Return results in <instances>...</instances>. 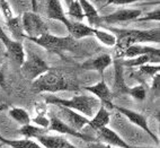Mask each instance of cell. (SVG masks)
<instances>
[{"mask_svg":"<svg viewBox=\"0 0 160 148\" xmlns=\"http://www.w3.org/2000/svg\"><path fill=\"white\" fill-rule=\"evenodd\" d=\"M111 33L116 36V45L121 53L133 44L142 43H159L160 29L159 27L152 29H125L116 27H107Z\"/></svg>","mask_w":160,"mask_h":148,"instance_id":"6da1fadb","label":"cell"},{"mask_svg":"<svg viewBox=\"0 0 160 148\" xmlns=\"http://www.w3.org/2000/svg\"><path fill=\"white\" fill-rule=\"evenodd\" d=\"M45 103L50 105H61L66 106L82 114L88 119H92L95 113L100 108V102L92 95H76L71 98H60L54 95H48L45 96Z\"/></svg>","mask_w":160,"mask_h":148,"instance_id":"7a4b0ae2","label":"cell"},{"mask_svg":"<svg viewBox=\"0 0 160 148\" xmlns=\"http://www.w3.org/2000/svg\"><path fill=\"white\" fill-rule=\"evenodd\" d=\"M73 89V86L64 77V75L58 69L50 68L32 82V92L38 93H58L62 91Z\"/></svg>","mask_w":160,"mask_h":148,"instance_id":"3957f363","label":"cell"},{"mask_svg":"<svg viewBox=\"0 0 160 148\" xmlns=\"http://www.w3.org/2000/svg\"><path fill=\"white\" fill-rule=\"evenodd\" d=\"M29 41L42 46L51 53L62 56L64 52H73L77 49V41L71 36H57L50 34L49 32L36 39H29Z\"/></svg>","mask_w":160,"mask_h":148,"instance_id":"277c9868","label":"cell"},{"mask_svg":"<svg viewBox=\"0 0 160 148\" xmlns=\"http://www.w3.org/2000/svg\"><path fill=\"white\" fill-rule=\"evenodd\" d=\"M22 26L27 40L40 37L49 31L45 22L34 12H27L22 15Z\"/></svg>","mask_w":160,"mask_h":148,"instance_id":"5b68a950","label":"cell"},{"mask_svg":"<svg viewBox=\"0 0 160 148\" xmlns=\"http://www.w3.org/2000/svg\"><path fill=\"white\" fill-rule=\"evenodd\" d=\"M50 67L40 56L29 52L28 56H26L23 65L20 66L22 74L27 80L33 82L38 76L43 75L44 72L49 70Z\"/></svg>","mask_w":160,"mask_h":148,"instance_id":"8992f818","label":"cell"},{"mask_svg":"<svg viewBox=\"0 0 160 148\" xmlns=\"http://www.w3.org/2000/svg\"><path fill=\"white\" fill-rule=\"evenodd\" d=\"M141 15H142V10L141 9L121 8V9H117L116 12H114L113 14L105 15V16H99L94 22V24L95 25H98L100 23H104V24L112 25V24L124 23V22H130V20H137Z\"/></svg>","mask_w":160,"mask_h":148,"instance_id":"52a82bcc","label":"cell"},{"mask_svg":"<svg viewBox=\"0 0 160 148\" xmlns=\"http://www.w3.org/2000/svg\"><path fill=\"white\" fill-rule=\"evenodd\" d=\"M58 108V115L60 120H62L63 122L68 124L69 127H71L72 129L77 131H81L82 132V129L88 125L89 119L86 118L82 114L78 113V112L73 111L71 108H66V106H61V105H54Z\"/></svg>","mask_w":160,"mask_h":148,"instance_id":"ba28073f","label":"cell"},{"mask_svg":"<svg viewBox=\"0 0 160 148\" xmlns=\"http://www.w3.org/2000/svg\"><path fill=\"white\" fill-rule=\"evenodd\" d=\"M85 91L89 92L92 96H95L97 100H99L100 104L105 106L107 110H113L114 104H113V93L107 86L104 79H100L97 84L92 86H86Z\"/></svg>","mask_w":160,"mask_h":148,"instance_id":"9c48e42d","label":"cell"},{"mask_svg":"<svg viewBox=\"0 0 160 148\" xmlns=\"http://www.w3.org/2000/svg\"><path fill=\"white\" fill-rule=\"evenodd\" d=\"M49 131H55L58 134L60 135H68V136H72V137H76L78 139H81V140H85V141H88V142H96L98 141L97 139H94L92 137L88 136V135L83 134L81 131H77L72 129L71 127H69L68 124L63 122L62 120H60L57 115H52L50 118V125H49Z\"/></svg>","mask_w":160,"mask_h":148,"instance_id":"30bf717a","label":"cell"},{"mask_svg":"<svg viewBox=\"0 0 160 148\" xmlns=\"http://www.w3.org/2000/svg\"><path fill=\"white\" fill-rule=\"evenodd\" d=\"M114 108L116 111L120 112L121 114H123L124 117L129 120L131 123H133V124H135L140 129H142L147 135H149V137H151L156 144H159V139L157 138L156 135L152 134V131L150 130V127H149V124H148V121H147V118L144 117L143 114L138 113V112L133 111V110H130V108H122V106L114 105Z\"/></svg>","mask_w":160,"mask_h":148,"instance_id":"8fae6325","label":"cell"},{"mask_svg":"<svg viewBox=\"0 0 160 148\" xmlns=\"http://www.w3.org/2000/svg\"><path fill=\"white\" fill-rule=\"evenodd\" d=\"M0 40H1L2 44L5 45V48H6L7 53H8L19 66L23 65L24 60H25V57H26L25 51H24L23 43L19 42V41L14 40V39H10L1 27H0Z\"/></svg>","mask_w":160,"mask_h":148,"instance_id":"7c38bea8","label":"cell"},{"mask_svg":"<svg viewBox=\"0 0 160 148\" xmlns=\"http://www.w3.org/2000/svg\"><path fill=\"white\" fill-rule=\"evenodd\" d=\"M96 134H97V138L99 142H103V144L116 148H132V145H129L128 142L124 141L121 138V136H118L114 130L109 129L108 127L99 129L96 131Z\"/></svg>","mask_w":160,"mask_h":148,"instance_id":"4fadbf2b","label":"cell"},{"mask_svg":"<svg viewBox=\"0 0 160 148\" xmlns=\"http://www.w3.org/2000/svg\"><path fill=\"white\" fill-rule=\"evenodd\" d=\"M112 63H113V59H112L109 54H100V56H98L96 58L86 60L85 62L80 65V67L83 70L96 71V72H98L103 77L104 71L108 68Z\"/></svg>","mask_w":160,"mask_h":148,"instance_id":"5bb4252c","label":"cell"},{"mask_svg":"<svg viewBox=\"0 0 160 148\" xmlns=\"http://www.w3.org/2000/svg\"><path fill=\"white\" fill-rule=\"evenodd\" d=\"M37 141L43 148H77L62 136H52L45 134L38 137Z\"/></svg>","mask_w":160,"mask_h":148,"instance_id":"9a60e30c","label":"cell"},{"mask_svg":"<svg viewBox=\"0 0 160 148\" xmlns=\"http://www.w3.org/2000/svg\"><path fill=\"white\" fill-rule=\"evenodd\" d=\"M46 13H48V17L50 19L61 22L68 29V27L70 26V19H69L64 10H63L60 0H49Z\"/></svg>","mask_w":160,"mask_h":148,"instance_id":"2e32d148","label":"cell"},{"mask_svg":"<svg viewBox=\"0 0 160 148\" xmlns=\"http://www.w3.org/2000/svg\"><path fill=\"white\" fill-rule=\"evenodd\" d=\"M69 36H71L73 40L79 41L85 37L94 36V27L83 24L82 22H72L70 20V26L68 27Z\"/></svg>","mask_w":160,"mask_h":148,"instance_id":"e0dca14e","label":"cell"},{"mask_svg":"<svg viewBox=\"0 0 160 148\" xmlns=\"http://www.w3.org/2000/svg\"><path fill=\"white\" fill-rule=\"evenodd\" d=\"M109 120H111V113H109V110L105 108V106L100 105V108H98V111L95 113V115L89 119L88 125L92 130L97 131L102 128H105L107 127L109 123Z\"/></svg>","mask_w":160,"mask_h":148,"instance_id":"ac0fdd59","label":"cell"},{"mask_svg":"<svg viewBox=\"0 0 160 148\" xmlns=\"http://www.w3.org/2000/svg\"><path fill=\"white\" fill-rule=\"evenodd\" d=\"M160 51L159 49L152 48L149 45H142V44H133V45L129 46L125 49L121 56L124 57L125 59H131V58L139 57L142 54H159Z\"/></svg>","mask_w":160,"mask_h":148,"instance_id":"d6986e66","label":"cell"},{"mask_svg":"<svg viewBox=\"0 0 160 148\" xmlns=\"http://www.w3.org/2000/svg\"><path fill=\"white\" fill-rule=\"evenodd\" d=\"M150 62H156L159 65V54H142V56L131 58V59L122 60V66H125L129 68H134V67L148 65Z\"/></svg>","mask_w":160,"mask_h":148,"instance_id":"ffe728a7","label":"cell"},{"mask_svg":"<svg viewBox=\"0 0 160 148\" xmlns=\"http://www.w3.org/2000/svg\"><path fill=\"white\" fill-rule=\"evenodd\" d=\"M0 141L2 145H7L10 148H43L38 142L34 140L24 138V139H6L0 136Z\"/></svg>","mask_w":160,"mask_h":148,"instance_id":"44dd1931","label":"cell"},{"mask_svg":"<svg viewBox=\"0 0 160 148\" xmlns=\"http://www.w3.org/2000/svg\"><path fill=\"white\" fill-rule=\"evenodd\" d=\"M6 25L9 31L12 32V36H14V40L19 41L20 42V40L25 39V33H24L23 26H22V15L16 16V17L12 16V18L7 19Z\"/></svg>","mask_w":160,"mask_h":148,"instance_id":"7402d4cb","label":"cell"},{"mask_svg":"<svg viewBox=\"0 0 160 148\" xmlns=\"http://www.w3.org/2000/svg\"><path fill=\"white\" fill-rule=\"evenodd\" d=\"M48 132H49L48 129L41 128V127H37V125H33L31 123L26 125H22L19 128V134L24 138H28V139H37L40 136L48 134Z\"/></svg>","mask_w":160,"mask_h":148,"instance_id":"603a6c76","label":"cell"},{"mask_svg":"<svg viewBox=\"0 0 160 148\" xmlns=\"http://www.w3.org/2000/svg\"><path fill=\"white\" fill-rule=\"evenodd\" d=\"M8 114L12 119H14L16 122L19 123L20 127H22V125L29 124V123L32 122V119H31V117H29L28 112L23 108H17V106L10 108L8 110Z\"/></svg>","mask_w":160,"mask_h":148,"instance_id":"cb8c5ba5","label":"cell"},{"mask_svg":"<svg viewBox=\"0 0 160 148\" xmlns=\"http://www.w3.org/2000/svg\"><path fill=\"white\" fill-rule=\"evenodd\" d=\"M77 1L79 3L80 7H81V9H82L85 18H87L90 24H94L95 20L99 17L98 10L95 8V6L89 1V0H77Z\"/></svg>","mask_w":160,"mask_h":148,"instance_id":"d4e9b609","label":"cell"},{"mask_svg":"<svg viewBox=\"0 0 160 148\" xmlns=\"http://www.w3.org/2000/svg\"><path fill=\"white\" fill-rule=\"evenodd\" d=\"M94 36L106 46L112 48V46L116 45V36L113 33H111V32H106L103 31V29L94 27Z\"/></svg>","mask_w":160,"mask_h":148,"instance_id":"484cf974","label":"cell"},{"mask_svg":"<svg viewBox=\"0 0 160 148\" xmlns=\"http://www.w3.org/2000/svg\"><path fill=\"white\" fill-rule=\"evenodd\" d=\"M68 15L70 17H72L73 19H76V22H82L85 19V15L81 7H80L79 3L77 0H73L70 5L68 6Z\"/></svg>","mask_w":160,"mask_h":148,"instance_id":"4316f807","label":"cell"},{"mask_svg":"<svg viewBox=\"0 0 160 148\" xmlns=\"http://www.w3.org/2000/svg\"><path fill=\"white\" fill-rule=\"evenodd\" d=\"M160 71V67L159 65H144V66H141L139 67V71H138V74L139 75H142L143 77H153L154 75L159 74Z\"/></svg>","mask_w":160,"mask_h":148,"instance_id":"83f0119b","label":"cell"},{"mask_svg":"<svg viewBox=\"0 0 160 148\" xmlns=\"http://www.w3.org/2000/svg\"><path fill=\"white\" fill-rule=\"evenodd\" d=\"M126 94L131 95L132 97H134L135 100H138V101H143L147 96L146 88L143 87L142 84L137 85V86H133V87H129Z\"/></svg>","mask_w":160,"mask_h":148,"instance_id":"f1b7e54d","label":"cell"},{"mask_svg":"<svg viewBox=\"0 0 160 148\" xmlns=\"http://www.w3.org/2000/svg\"><path fill=\"white\" fill-rule=\"evenodd\" d=\"M151 20H153V22H159V20H160L159 5H158V7L154 9V10L148 13L146 16H140V17L137 19V22H151Z\"/></svg>","mask_w":160,"mask_h":148,"instance_id":"f546056e","label":"cell"},{"mask_svg":"<svg viewBox=\"0 0 160 148\" xmlns=\"http://www.w3.org/2000/svg\"><path fill=\"white\" fill-rule=\"evenodd\" d=\"M32 121L37 125V127H41V128H44V129H49V125H50V119L49 118H46L44 114H38L37 113L36 117H34L32 119Z\"/></svg>","mask_w":160,"mask_h":148,"instance_id":"4dcf8cb0","label":"cell"},{"mask_svg":"<svg viewBox=\"0 0 160 148\" xmlns=\"http://www.w3.org/2000/svg\"><path fill=\"white\" fill-rule=\"evenodd\" d=\"M140 1H144V0H106L105 6H108V5H115V6H124V5H130V3H140Z\"/></svg>","mask_w":160,"mask_h":148,"instance_id":"1f68e13d","label":"cell"},{"mask_svg":"<svg viewBox=\"0 0 160 148\" xmlns=\"http://www.w3.org/2000/svg\"><path fill=\"white\" fill-rule=\"evenodd\" d=\"M0 9L2 10L3 13V16L6 17V19H9V18L12 17V9H10V6H9V3H7V1H5V3L0 6Z\"/></svg>","mask_w":160,"mask_h":148,"instance_id":"d6a6232c","label":"cell"},{"mask_svg":"<svg viewBox=\"0 0 160 148\" xmlns=\"http://www.w3.org/2000/svg\"><path fill=\"white\" fill-rule=\"evenodd\" d=\"M86 148H116V147H112V146L106 145V144H103V142L96 141V142H89Z\"/></svg>","mask_w":160,"mask_h":148,"instance_id":"836d02e7","label":"cell"},{"mask_svg":"<svg viewBox=\"0 0 160 148\" xmlns=\"http://www.w3.org/2000/svg\"><path fill=\"white\" fill-rule=\"evenodd\" d=\"M159 82H160V75L159 74L154 75L153 77H152V88L154 91L159 92Z\"/></svg>","mask_w":160,"mask_h":148,"instance_id":"e575fe53","label":"cell"},{"mask_svg":"<svg viewBox=\"0 0 160 148\" xmlns=\"http://www.w3.org/2000/svg\"><path fill=\"white\" fill-rule=\"evenodd\" d=\"M0 87L2 89H6V78H5V74L1 69H0Z\"/></svg>","mask_w":160,"mask_h":148,"instance_id":"d590c367","label":"cell"},{"mask_svg":"<svg viewBox=\"0 0 160 148\" xmlns=\"http://www.w3.org/2000/svg\"><path fill=\"white\" fill-rule=\"evenodd\" d=\"M32 3V8H33V12L36 13L37 10V6H36V0H31Z\"/></svg>","mask_w":160,"mask_h":148,"instance_id":"8d00e7d4","label":"cell"},{"mask_svg":"<svg viewBox=\"0 0 160 148\" xmlns=\"http://www.w3.org/2000/svg\"><path fill=\"white\" fill-rule=\"evenodd\" d=\"M7 108H8V105H7V104H5V103L0 104V112L5 111V110H7Z\"/></svg>","mask_w":160,"mask_h":148,"instance_id":"74e56055","label":"cell"},{"mask_svg":"<svg viewBox=\"0 0 160 148\" xmlns=\"http://www.w3.org/2000/svg\"><path fill=\"white\" fill-rule=\"evenodd\" d=\"M72 1H73V0H64V3H67V6H69V5H70V3H71Z\"/></svg>","mask_w":160,"mask_h":148,"instance_id":"f35d334b","label":"cell"},{"mask_svg":"<svg viewBox=\"0 0 160 148\" xmlns=\"http://www.w3.org/2000/svg\"><path fill=\"white\" fill-rule=\"evenodd\" d=\"M132 148H152V147H135V146H132Z\"/></svg>","mask_w":160,"mask_h":148,"instance_id":"ab89813d","label":"cell"},{"mask_svg":"<svg viewBox=\"0 0 160 148\" xmlns=\"http://www.w3.org/2000/svg\"><path fill=\"white\" fill-rule=\"evenodd\" d=\"M5 1H6V0H0V6H1V5L5 3Z\"/></svg>","mask_w":160,"mask_h":148,"instance_id":"60d3db41","label":"cell"},{"mask_svg":"<svg viewBox=\"0 0 160 148\" xmlns=\"http://www.w3.org/2000/svg\"><path fill=\"white\" fill-rule=\"evenodd\" d=\"M1 147H2V144H1V142H0V148H1Z\"/></svg>","mask_w":160,"mask_h":148,"instance_id":"b9f144b4","label":"cell"}]
</instances>
